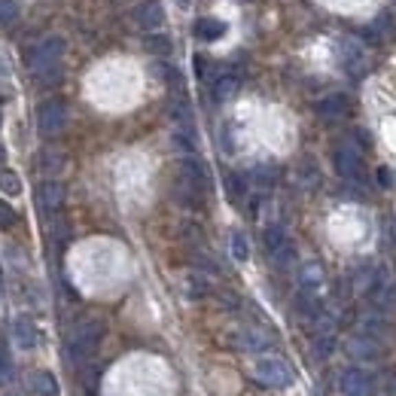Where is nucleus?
I'll return each mask as SVG.
<instances>
[{"instance_id": "nucleus-1", "label": "nucleus", "mask_w": 396, "mask_h": 396, "mask_svg": "<svg viewBox=\"0 0 396 396\" xmlns=\"http://www.w3.org/2000/svg\"><path fill=\"white\" fill-rule=\"evenodd\" d=\"M65 40L61 37H46L28 52V67L37 80L55 82L61 76V58H65Z\"/></svg>"}, {"instance_id": "nucleus-2", "label": "nucleus", "mask_w": 396, "mask_h": 396, "mask_svg": "<svg viewBox=\"0 0 396 396\" xmlns=\"http://www.w3.org/2000/svg\"><path fill=\"white\" fill-rule=\"evenodd\" d=\"M101 338H104V323L98 317H86L80 320L70 332V342H67V357L74 363H89L95 357V351L101 348Z\"/></svg>"}, {"instance_id": "nucleus-3", "label": "nucleus", "mask_w": 396, "mask_h": 396, "mask_svg": "<svg viewBox=\"0 0 396 396\" xmlns=\"http://www.w3.org/2000/svg\"><path fill=\"white\" fill-rule=\"evenodd\" d=\"M67 125V104L61 98H49L37 110V129L43 138H58Z\"/></svg>"}, {"instance_id": "nucleus-4", "label": "nucleus", "mask_w": 396, "mask_h": 396, "mask_svg": "<svg viewBox=\"0 0 396 396\" xmlns=\"http://www.w3.org/2000/svg\"><path fill=\"white\" fill-rule=\"evenodd\" d=\"M253 372H256V378L263 381L265 387H272V390H284V387L293 384V372H289V366L278 357H263Z\"/></svg>"}, {"instance_id": "nucleus-5", "label": "nucleus", "mask_w": 396, "mask_h": 396, "mask_svg": "<svg viewBox=\"0 0 396 396\" xmlns=\"http://www.w3.org/2000/svg\"><path fill=\"white\" fill-rule=\"evenodd\" d=\"M342 393L344 396H375V378L360 366L342 372Z\"/></svg>"}, {"instance_id": "nucleus-6", "label": "nucleus", "mask_w": 396, "mask_h": 396, "mask_svg": "<svg viewBox=\"0 0 396 396\" xmlns=\"http://www.w3.org/2000/svg\"><path fill=\"white\" fill-rule=\"evenodd\" d=\"M332 162H336L338 177H344V180H360V177H363V159H360V153L348 144H342L332 153Z\"/></svg>"}, {"instance_id": "nucleus-7", "label": "nucleus", "mask_w": 396, "mask_h": 396, "mask_svg": "<svg viewBox=\"0 0 396 396\" xmlns=\"http://www.w3.org/2000/svg\"><path fill=\"white\" fill-rule=\"evenodd\" d=\"M299 287H302V293L320 299V293L327 289V272H323V265L317 263V259L299 265Z\"/></svg>"}, {"instance_id": "nucleus-8", "label": "nucleus", "mask_w": 396, "mask_h": 396, "mask_svg": "<svg viewBox=\"0 0 396 396\" xmlns=\"http://www.w3.org/2000/svg\"><path fill=\"white\" fill-rule=\"evenodd\" d=\"M344 351H348V357H351V360H357V363H372V360H378V357H381V344L375 342L369 332H360V336L348 338Z\"/></svg>"}, {"instance_id": "nucleus-9", "label": "nucleus", "mask_w": 396, "mask_h": 396, "mask_svg": "<svg viewBox=\"0 0 396 396\" xmlns=\"http://www.w3.org/2000/svg\"><path fill=\"white\" fill-rule=\"evenodd\" d=\"M314 110H317V116H320L323 122H338V119L348 116L351 101H348V95H342V91H332V95H327V98H320V101H317Z\"/></svg>"}, {"instance_id": "nucleus-10", "label": "nucleus", "mask_w": 396, "mask_h": 396, "mask_svg": "<svg viewBox=\"0 0 396 396\" xmlns=\"http://www.w3.org/2000/svg\"><path fill=\"white\" fill-rule=\"evenodd\" d=\"M134 22L144 31H155V28L165 25V10H162L159 0H144V3L134 10Z\"/></svg>"}, {"instance_id": "nucleus-11", "label": "nucleus", "mask_w": 396, "mask_h": 396, "mask_svg": "<svg viewBox=\"0 0 396 396\" xmlns=\"http://www.w3.org/2000/svg\"><path fill=\"white\" fill-rule=\"evenodd\" d=\"M12 338H16V344L22 351L37 348V327H34L31 317H19V320L12 323Z\"/></svg>"}, {"instance_id": "nucleus-12", "label": "nucleus", "mask_w": 396, "mask_h": 396, "mask_svg": "<svg viewBox=\"0 0 396 396\" xmlns=\"http://www.w3.org/2000/svg\"><path fill=\"white\" fill-rule=\"evenodd\" d=\"M40 201H43L46 210H58L61 204H65V186H61L58 180H46L43 186H40Z\"/></svg>"}, {"instance_id": "nucleus-13", "label": "nucleus", "mask_w": 396, "mask_h": 396, "mask_svg": "<svg viewBox=\"0 0 396 396\" xmlns=\"http://www.w3.org/2000/svg\"><path fill=\"white\" fill-rule=\"evenodd\" d=\"M31 390L37 396H58V381L52 372H31Z\"/></svg>"}, {"instance_id": "nucleus-14", "label": "nucleus", "mask_w": 396, "mask_h": 396, "mask_svg": "<svg viewBox=\"0 0 396 396\" xmlns=\"http://www.w3.org/2000/svg\"><path fill=\"white\" fill-rule=\"evenodd\" d=\"M180 174L186 177V180H192L195 186L208 189V171H204V168H201V162H198L195 155H186V159H183V165H180Z\"/></svg>"}, {"instance_id": "nucleus-15", "label": "nucleus", "mask_w": 396, "mask_h": 396, "mask_svg": "<svg viewBox=\"0 0 396 396\" xmlns=\"http://www.w3.org/2000/svg\"><path fill=\"white\" fill-rule=\"evenodd\" d=\"M226 34V22L220 19H198L195 22V37L201 40H220Z\"/></svg>"}, {"instance_id": "nucleus-16", "label": "nucleus", "mask_w": 396, "mask_h": 396, "mask_svg": "<svg viewBox=\"0 0 396 396\" xmlns=\"http://www.w3.org/2000/svg\"><path fill=\"white\" fill-rule=\"evenodd\" d=\"M235 91H238V76L235 74H220L214 80V98L217 101H229Z\"/></svg>"}, {"instance_id": "nucleus-17", "label": "nucleus", "mask_w": 396, "mask_h": 396, "mask_svg": "<svg viewBox=\"0 0 396 396\" xmlns=\"http://www.w3.org/2000/svg\"><path fill=\"white\" fill-rule=\"evenodd\" d=\"M241 348H247V351H268V348H272V338H268L265 332H259V329H244L241 332Z\"/></svg>"}, {"instance_id": "nucleus-18", "label": "nucleus", "mask_w": 396, "mask_h": 396, "mask_svg": "<svg viewBox=\"0 0 396 396\" xmlns=\"http://www.w3.org/2000/svg\"><path fill=\"white\" fill-rule=\"evenodd\" d=\"M332 351H336V332H317L314 336V353L317 357L327 360Z\"/></svg>"}, {"instance_id": "nucleus-19", "label": "nucleus", "mask_w": 396, "mask_h": 396, "mask_svg": "<svg viewBox=\"0 0 396 396\" xmlns=\"http://www.w3.org/2000/svg\"><path fill=\"white\" fill-rule=\"evenodd\" d=\"M342 52H344V61H348V67H357L360 61H363V46H360L353 37H344V40H342Z\"/></svg>"}, {"instance_id": "nucleus-20", "label": "nucleus", "mask_w": 396, "mask_h": 396, "mask_svg": "<svg viewBox=\"0 0 396 396\" xmlns=\"http://www.w3.org/2000/svg\"><path fill=\"white\" fill-rule=\"evenodd\" d=\"M272 259H274V265L278 268H289V265H296V247L289 244V241H284L278 247V250L272 253Z\"/></svg>"}, {"instance_id": "nucleus-21", "label": "nucleus", "mask_w": 396, "mask_h": 396, "mask_svg": "<svg viewBox=\"0 0 396 396\" xmlns=\"http://www.w3.org/2000/svg\"><path fill=\"white\" fill-rule=\"evenodd\" d=\"M0 192H6L10 198L22 192V180H19V174H12V171H0Z\"/></svg>"}, {"instance_id": "nucleus-22", "label": "nucleus", "mask_w": 396, "mask_h": 396, "mask_svg": "<svg viewBox=\"0 0 396 396\" xmlns=\"http://www.w3.org/2000/svg\"><path fill=\"white\" fill-rule=\"evenodd\" d=\"M232 256H235L238 263H247V259H250V244H247V238L241 235V232L232 235Z\"/></svg>"}, {"instance_id": "nucleus-23", "label": "nucleus", "mask_w": 396, "mask_h": 396, "mask_svg": "<svg viewBox=\"0 0 396 396\" xmlns=\"http://www.w3.org/2000/svg\"><path fill=\"white\" fill-rule=\"evenodd\" d=\"M265 247H268V253H274V250H278V247L280 244H284L287 241V232L284 229H280V226H268V229H265Z\"/></svg>"}, {"instance_id": "nucleus-24", "label": "nucleus", "mask_w": 396, "mask_h": 396, "mask_svg": "<svg viewBox=\"0 0 396 396\" xmlns=\"http://www.w3.org/2000/svg\"><path fill=\"white\" fill-rule=\"evenodd\" d=\"M274 177H278V171H274V168H268V165H259L256 171H253V180H256V186H263V189H272L274 186Z\"/></svg>"}, {"instance_id": "nucleus-25", "label": "nucleus", "mask_w": 396, "mask_h": 396, "mask_svg": "<svg viewBox=\"0 0 396 396\" xmlns=\"http://www.w3.org/2000/svg\"><path fill=\"white\" fill-rule=\"evenodd\" d=\"M146 49L155 55H168L171 52V40H168L165 34H153V37H146Z\"/></svg>"}, {"instance_id": "nucleus-26", "label": "nucleus", "mask_w": 396, "mask_h": 396, "mask_svg": "<svg viewBox=\"0 0 396 396\" xmlns=\"http://www.w3.org/2000/svg\"><path fill=\"white\" fill-rule=\"evenodd\" d=\"M19 19V3L16 0H0V25H12Z\"/></svg>"}, {"instance_id": "nucleus-27", "label": "nucleus", "mask_w": 396, "mask_h": 396, "mask_svg": "<svg viewBox=\"0 0 396 396\" xmlns=\"http://www.w3.org/2000/svg\"><path fill=\"white\" fill-rule=\"evenodd\" d=\"M226 189H229V195L235 198H244V192H247V183H244V177H238V174H229L226 177Z\"/></svg>"}, {"instance_id": "nucleus-28", "label": "nucleus", "mask_w": 396, "mask_h": 396, "mask_svg": "<svg viewBox=\"0 0 396 396\" xmlns=\"http://www.w3.org/2000/svg\"><path fill=\"white\" fill-rule=\"evenodd\" d=\"M12 381V363L3 351H0V387H6Z\"/></svg>"}, {"instance_id": "nucleus-29", "label": "nucleus", "mask_w": 396, "mask_h": 396, "mask_svg": "<svg viewBox=\"0 0 396 396\" xmlns=\"http://www.w3.org/2000/svg\"><path fill=\"white\" fill-rule=\"evenodd\" d=\"M10 226H16V210L6 201H0V229H10Z\"/></svg>"}, {"instance_id": "nucleus-30", "label": "nucleus", "mask_w": 396, "mask_h": 396, "mask_svg": "<svg viewBox=\"0 0 396 396\" xmlns=\"http://www.w3.org/2000/svg\"><path fill=\"white\" fill-rule=\"evenodd\" d=\"M43 168H46V171H58V168H61V153L46 150L43 153Z\"/></svg>"}, {"instance_id": "nucleus-31", "label": "nucleus", "mask_w": 396, "mask_h": 396, "mask_svg": "<svg viewBox=\"0 0 396 396\" xmlns=\"http://www.w3.org/2000/svg\"><path fill=\"white\" fill-rule=\"evenodd\" d=\"M384 390H387V396H396V366L384 375Z\"/></svg>"}, {"instance_id": "nucleus-32", "label": "nucleus", "mask_w": 396, "mask_h": 396, "mask_svg": "<svg viewBox=\"0 0 396 396\" xmlns=\"http://www.w3.org/2000/svg\"><path fill=\"white\" fill-rule=\"evenodd\" d=\"M189 287H192V289H189L192 296H204V293H208V284H204L201 278H192V280H189Z\"/></svg>"}, {"instance_id": "nucleus-33", "label": "nucleus", "mask_w": 396, "mask_h": 396, "mask_svg": "<svg viewBox=\"0 0 396 396\" xmlns=\"http://www.w3.org/2000/svg\"><path fill=\"white\" fill-rule=\"evenodd\" d=\"M86 384H89V390L95 393V387H98V369H89V372H86Z\"/></svg>"}, {"instance_id": "nucleus-34", "label": "nucleus", "mask_w": 396, "mask_h": 396, "mask_svg": "<svg viewBox=\"0 0 396 396\" xmlns=\"http://www.w3.org/2000/svg\"><path fill=\"white\" fill-rule=\"evenodd\" d=\"M378 180L384 183V186H390V171H384V168H381V171H378Z\"/></svg>"}, {"instance_id": "nucleus-35", "label": "nucleus", "mask_w": 396, "mask_h": 396, "mask_svg": "<svg viewBox=\"0 0 396 396\" xmlns=\"http://www.w3.org/2000/svg\"><path fill=\"white\" fill-rule=\"evenodd\" d=\"M3 162H6V150L0 146V168H3Z\"/></svg>"}]
</instances>
